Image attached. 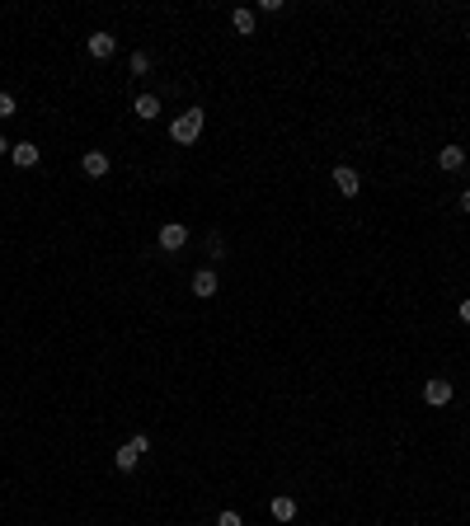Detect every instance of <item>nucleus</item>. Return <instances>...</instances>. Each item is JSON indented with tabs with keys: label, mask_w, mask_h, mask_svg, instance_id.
Listing matches in <instances>:
<instances>
[{
	"label": "nucleus",
	"mask_w": 470,
	"mask_h": 526,
	"mask_svg": "<svg viewBox=\"0 0 470 526\" xmlns=\"http://www.w3.org/2000/svg\"><path fill=\"white\" fill-rule=\"evenodd\" d=\"M437 165L447 169V174H456V169L466 165V151H461V146H442V151H437Z\"/></svg>",
	"instance_id": "9d476101"
},
{
	"label": "nucleus",
	"mask_w": 470,
	"mask_h": 526,
	"mask_svg": "<svg viewBox=\"0 0 470 526\" xmlns=\"http://www.w3.org/2000/svg\"><path fill=\"white\" fill-rule=\"evenodd\" d=\"M216 526H245V517L235 512V507H226V512H221V517H216Z\"/></svg>",
	"instance_id": "2eb2a0df"
},
{
	"label": "nucleus",
	"mask_w": 470,
	"mask_h": 526,
	"mask_svg": "<svg viewBox=\"0 0 470 526\" xmlns=\"http://www.w3.org/2000/svg\"><path fill=\"white\" fill-rule=\"evenodd\" d=\"M132 113L141 118V123H156V118H160V94H136V99H132Z\"/></svg>",
	"instance_id": "1a4fd4ad"
},
{
	"label": "nucleus",
	"mask_w": 470,
	"mask_h": 526,
	"mask_svg": "<svg viewBox=\"0 0 470 526\" xmlns=\"http://www.w3.org/2000/svg\"><path fill=\"white\" fill-rule=\"evenodd\" d=\"M80 169H85V179H109L113 160L104 156V151H85V156H80Z\"/></svg>",
	"instance_id": "20e7f679"
},
{
	"label": "nucleus",
	"mask_w": 470,
	"mask_h": 526,
	"mask_svg": "<svg viewBox=\"0 0 470 526\" xmlns=\"http://www.w3.org/2000/svg\"><path fill=\"white\" fill-rule=\"evenodd\" d=\"M189 287H193V296H202V301H207V296H216L221 278H216L212 268H198V273H193V282H189Z\"/></svg>",
	"instance_id": "423d86ee"
},
{
	"label": "nucleus",
	"mask_w": 470,
	"mask_h": 526,
	"mask_svg": "<svg viewBox=\"0 0 470 526\" xmlns=\"http://www.w3.org/2000/svg\"><path fill=\"white\" fill-rule=\"evenodd\" d=\"M202 127H207V113L189 108V113H179V118L169 123V136H174V146H193L202 136Z\"/></svg>",
	"instance_id": "f257e3e1"
},
{
	"label": "nucleus",
	"mask_w": 470,
	"mask_h": 526,
	"mask_svg": "<svg viewBox=\"0 0 470 526\" xmlns=\"http://www.w3.org/2000/svg\"><path fill=\"white\" fill-rule=\"evenodd\" d=\"M136 460H141V456H136V451L127 447V442H123V447H118V451H113V465H118V470H132Z\"/></svg>",
	"instance_id": "ddd939ff"
},
{
	"label": "nucleus",
	"mask_w": 470,
	"mask_h": 526,
	"mask_svg": "<svg viewBox=\"0 0 470 526\" xmlns=\"http://www.w3.org/2000/svg\"><path fill=\"white\" fill-rule=\"evenodd\" d=\"M5 118H14V94L0 90V123H5Z\"/></svg>",
	"instance_id": "dca6fc26"
},
{
	"label": "nucleus",
	"mask_w": 470,
	"mask_h": 526,
	"mask_svg": "<svg viewBox=\"0 0 470 526\" xmlns=\"http://www.w3.org/2000/svg\"><path fill=\"white\" fill-rule=\"evenodd\" d=\"M231 29H235L240 38H254V10H235V14H231Z\"/></svg>",
	"instance_id": "f8f14e48"
},
{
	"label": "nucleus",
	"mask_w": 470,
	"mask_h": 526,
	"mask_svg": "<svg viewBox=\"0 0 470 526\" xmlns=\"http://www.w3.org/2000/svg\"><path fill=\"white\" fill-rule=\"evenodd\" d=\"M461 212H466V216H470V188H466V193H461Z\"/></svg>",
	"instance_id": "6ab92c4d"
},
{
	"label": "nucleus",
	"mask_w": 470,
	"mask_h": 526,
	"mask_svg": "<svg viewBox=\"0 0 470 526\" xmlns=\"http://www.w3.org/2000/svg\"><path fill=\"white\" fill-rule=\"evenodd\" d=\"M184 245H189V226H179V221L160 226V249H165V254H179Z\"/></svg>",
	"instance_id": "7ed1b4c3"
},
{
	"label": "nucleus",
	"mask_w": 470,
	"mask_h": 526,
	"mask_svg": "<svg viewBox=\"0 0 470 526\" xmlns=\"http://www.w3.org/2000/svg\"><path fill=\"white\" fill-rule=\"evenodd\" d=\"M207 254L221 258V254H226V240H221V236H212V240H207Z\"/></svg>",
	"instance_id": "f3484780"
},
{
	"label": "nucleus",
	"mask_w": 470,
	"mask_h": 526,
	"mask_svg": "<svg viewBox=\"0 0 470 526\" xmlns=\"http://www.w3.org/2000/svg\"><path fill=\"white\" fill-rule=\"evenodd\" d=\"M269 512L278 517V522H291V517H296V498H287V493H278V498H273V503H269Z\"/></svg>",
	"instance_id": "9b49d317"
},
{
	"label": "nucleus",
	"mask_w": 470,
	"mask_h": 526,
	"mask_svg": "<svg viewBox=\"0 0 470 526\" xmlns=\"http://www.w3.org/2000/svg\"><path fill=\"white\" fill-rule=\"evenodd\" d=\"M461 325H470V296L461 301Z\"/></svg>",
	"instance_id": "a211bd4d"
},
{
	"label": "nucleus",
	"mask_w": 470,
	"mask_h": 526,
	"mask_svg": "<svg viewBox=\"0 0 470 526\" xmlns=\"http://www.w3.org/2000/svg\"><path fill=\"white\" fill-rule=\"evenodd\" d=\"M0 156H10V141H5V136H0Z\"/></svg>",
	"instance_id": "aec40b11"
},
{
	"label": "nucleus",
	"mask_w": 470,
	"mask_h": 526,
	"mask_svg": "<svg viewBox=\"0 0 470 526\" xmlns=\"http://www.w3.org/2000/svg\"><path fill=\"white\" fill-rule=\"evenodd\" d=\"M127 71H132V76H146V71H151V52H132Z\"/></svg>",
	"instance_id": "4468645a"
},
{
	"label": "nucleus",
	"mask_w": 470,
	"mask_h": 526,
	"mask_svg": "<svg viewBox=\"0 0 470 526\" xmlns=\"http://www.w3.org/2000/svg\"><path fill=\"white\" fill-rule=\"evenodd\" d=\"M10 160H14L19 169H34L38 160H43V151H38L34 141H14V146H10Z\"/></svg>",
	"instance_id": "6e6552de"
},
{
	"label": "nucleus",
	"mask_w": 470,
	"mask_h": 526,
	"mask_svg": "<svg viewBox=\"0 0 470 526\" xmlns=\"http://www.w3.org/2000/svg\"><path fill=\"white\" fill-rule=\"evenodd\" d=\"M334 188L344 193V198H358V193H362L358 169H353V165H334Z\"/></svg>",
	"instance_id": "39448f33"
},
{
	"label": "nucleus",
	"mask_w": 470,
	"mask_h": 526,
	"mask_svg": "<svg viewBox=\"0 0 470 526\" xmlns=\"http://www.w3.org/2000/svg\"><path fill=\"white\" fill-rule=\"evenodd\" d=\"M198 526H202V522H198Z\"/></svg>",
	"instance_id": "412c9836"
},
{
	"label": "nucleus",
	"mask_w": 470,
	"mask_h": 526,
	"mask_svg": "<svg viewBox=\"0 0 470 526\" xmlns=\"http://www.w3.org/2000/svg\"><path fill=\"white\" fill-rule=\"evenodd\" d=\"M85 47H90V56H94V61H109V56L118 52V38L99 29V34H90V43H85Z\"/></svg>",
	"instance_id": "0eeeda50"
},
{
	"label": "nucleus",
	"mask_w": 470,
	"mask_h": 526,
	"mask_svg": "<svg viewBox=\"0 0 470 526\" xmlns=\"http://www.w3.org/2000/svg\"><path fill=\"white\" fill-rule=\"evenodd\" d=\"M451 395H456V385H451L447 376H428V381H424V404H433V409L451 404Z\"/></svg>",
	"instance_id": "f03ea898"
}]
</instances>
